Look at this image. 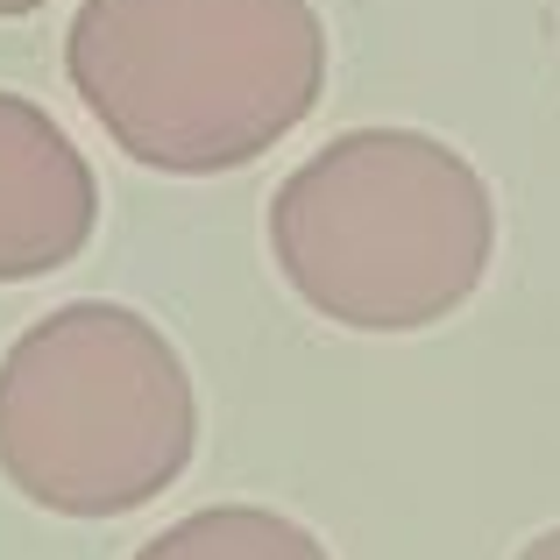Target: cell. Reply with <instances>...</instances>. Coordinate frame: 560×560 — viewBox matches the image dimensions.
Instances as JSON below:
<instances>
[{"label":"cell","mask_w":560,"mask_h":560,"mask_svg":"<svg viewBox=\"0 0 560 560\" xmlns=\"http://www.w3.org/2000/svg\"><path fill=\"white\" fill-rule=\"evenodd\" d=\"M65 71L121 156L164 178H220L319 107L327 28L313 0H85Z\"/></svg>","instance_id":"cell-1"},{"label":"cell","mask_w":560,"mask_h":560,"mask_svg":"<svg viewBox=\"0 0 560 560\" xmlns=\"http://www.w3.org/2000/svg\"><path fill=\"white\" fill-rule=\"evenodd\" d=\"M270 256L319 319L419 334L476 299L497 206L462 150L419 128H348L270 199Z\"/></svg>","instance_id":"cell-2"},{"label":"cell","mask_w":560,"mask_h":560,"mask_svg":"<svg viewBox=\"0 0 560 560\" xmlns=\"http://www.w3.org/2000/svg\"><path fill=\"white\" fill-rule=\"evenodd\" d=\"M185 355L136 305L79 299L0 355V476L57 518H128L191 468Z\"/></svg>","instance_id":"cell-3"},{"label":"cell","mask_w":560,"mask_h":560,"mask_svg":"<svg viewBox=\"0 0 560 560\" xmlns=\"http://www.w3.org/2000/svg\"><path fill=\"white\" fill-rule=\"evenodd\" d=\"M100 228V178L50 107L0 93V284H28L85 256Z\"/></svg>","instance_id":"cell-4"},{"label":"cell","mask_w":560,"mask_h":560,"mask_svg":"<svg viewBox=\"0 0 560 560\" xmlns=\"http://www.w3.org/2000/svg\"><path fill=\"white\" fill-rule=\"evenodd\" d=\"M136 560H334V553L299 518H284V511L206 504L191 518L164 525L150 547H136Z\"/></svg>","instance_id":"cell-5"},{"label":"cell","mask_w":560,"mask_h":560,"mask_svg":"<svg viewBox=\"0 0 560 560\" xmlns=\"http://www.w3.org/2000/svg\"><path fill=\"white\" fill-rule=\"evenodd\" d=\"M518 560H560V525H553V533H539L533 547H518Z\"/></svg>","instance_id":"cell-6"},{"label":"cell","mask_w":560,"mask_h":560,"mask_svg":"<svg viewBox=\"0 0 560 560\" xmlns=\"http://www.w3.org/2000/svg\"><path fill=\"white\" fill-rule=\"evenodd\" d=\"M36 8H50V0H0V22H22V14H36Z\"/></svg>","instance_id":"cell-7"}]
</instances>
